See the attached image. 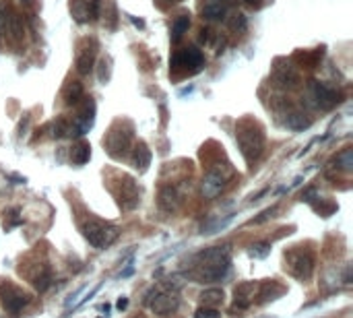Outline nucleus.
<instances>
[{
    "mask_svg": "<svg viewBox=\"0 0 353 318\" xmlns=\"http://www.w3.org/2000/svg\"><path fill=\"white\" fill-rule=\"evenodd\" d=\"M312 269H314V258L310 254H293L291 256V271L298 279H308L312 275Z\"/></svg>",
    "mask_w": 353,
    "mask_h": 318,
    "instance_id": "9",
    "label": "nucleus"
},
{
    "mask_svg": "<svg viewBox=\"0 0 353 318\" xmlns=\"http://www.w3.org/2000/svg\"><path fill=\"white\" fill-rule=\"evenodd\" d=\"M285 122H287L289 128H293V131H306V128H310V118L304 116L302 112H291Z\"/></svg>",
    "mask_w": 353,
    "mask_h": 318,
    "instance_id": "17",
    "label": "nucleus"
},
{
    "mask_svg": "<svg viewBox=\"0 0 353 318\" xmlns=\"http://www.w3.org/2000/svg\"><path fill=\"white\" fill-rule=\"evenodd\" d=\"M126 306H128V300H126V298L118 300V310H126Z\"/></svg>",
    "mask_w": 353,
    "mask_h": 318,
    "instance_id": "25",
    "label": "nucleus"
},
{
    "mask_svg": "<svg viewBox=\"0 0 353 318\" xmlns=\"http://www.w3.org/2000/svg\"><path fill=\"white\" fill-rule=\"evenodd\" d=\"M310 99L314 101L316 108H320V110H331L339 103L337 91L328 89L320 81H312L310 83Z\"/></svg>",
    "mask_w": 353,
    "mask_h": 318,
    "instance_id": "7",
    "label": "nucleus"
},
{
    "mask_svg": "<svg viewBox=\"0 0 353 318\" xmlns=\"http://www.w3.org/2000/svg\"><path fill=\"white\" fill-rule=\"evenodd\" d=\"M159 205L166 209V211H174L176 207L180 205V196L176 192V188L172 186H163L161 192H159Z\"/></svg>",
    "mask_w": 353,
    "mask_h": 318,
    "instance_id": "12",
    "label": "nucleus"
},
{
    "mask_svg": "<svg viewBox=\"0 0 353 318\" xmlns=\"http://www.w3.org/2000/svg\"><path fill=\"white\" fill-rule=\"evenodd\" d=\"M93 64H95V42H91V48H83L79 52L77 58V70L81 75H89L93 70Z\"/></svg>",
    "mask_w": 353,
    "mask_h": 318,
    "instance_id": "11",
    "label": "nucleus"
},
{
    "mask_svg": "<svg viewBox=\"0 0 353 318\" xmlns=\"http://www.w3.org/2000/svg\"><path fill=\"white\" fill-rule=\"evenodd\" d=\"M64 99L68 105H77L81 99H83V87H81V83H70L66 93H64Z\"/></svg>",
    "mask_w": 353,
    "mask_h": 318,
    "instance_id": "19",
    "label": "nucleus"
},
{
    "mask_svg": "<svg viewBox=\"0 0 353 318\" xmlns=\"http://www.w3.org/2000/svg\"><path fill=\"white\" fill-rule=\"evenodd\" d=\"M166 2H180V0H166Z\"/></svg>",
    "mask_w": 353,
    "mask_h": 318,
    "instance_id": "26",
    "label": "nucleus"
},
{
    "mask_svg": "<svg viewBox=\"0 0 353 318\" xmlns=\"http://www.w3.org/2000/svg\"><path fill=\"white\" fill-rule=\"evenodd\" d=\"M238 145H240V151L244 153V157L248 163L256 161L261 157L263 153V147H265V135L261 131V126L256 122L250 124V126H240L238 128Z\"/></svg>",
    "mask_w": 353,
    "mask_h": 318,
    "instance_id": "2",
    "label": "nucleus"
},
{
    "mask_svg": "<svg viewBox=\"0 0 353 318\" xmlns=\"http://www.w3.org/2000/svg\"><path fill=\"white\" fill-rule=\"evenodd\" d=\"M250 252H252V256L263 258V256H266V252H268V246H266V244H256V246H252V248H250Z\"/></svg>",
    "mask_w": 353,
    "mask_h": 318,
    "instance_id": "23",
    "label": "nucleus"
},
{
    "mask_svg": "<svg viewBox=\"0 0 353 318\" xmlns=\"http://www.w3.org/2000/svg\"><path fill=\"white\" fill-rule=\"evenodd\" d=\"M149 163H151V151L145 143H138L136 149H134V168L138 172H145L149 168Z\"/></svg>",
    "mask_w": 353,
    "mask_h": 318,
    "instance_id": "13",
    "label": "nucleus"
},
{
    "mask_svg": "<svg viewBox=\"0 0 353 318\" xmlns=\"http://www.w3.org/2000/svg\"><path fill=\"white\" fill-rule=\"evenodd\" d=\"M265 318H270V316H265Z\"/></svg>",
    "mask_w": 353,
    "mask_h": 318,
    "instance_id": "27",
    "label": "nucleus"
},
{
    "mask_svg": "<svg viewBox=\"0 0 353 318\" xmlns=\"http://www.w3.org/2000/svg\"><path fill=\"white\" fill-rule=\"evenodd\" d=\"M83 233L85 238L89 240L91 246H95V248H105V246H110L116 235H118V229L110 223H101V221H87L83 226Z\"/></svg>",
    "mask_w": 353,
    "mask_h": 318,
    "instance_id": "4",
    "label": "nucleus"
},
{
    "mask_svg": "<svg viewBox=\"0 0 353 318\" xmlns=\"http://www.w3.org/2000/svg\"><path fill=\"white\" fill-rule=\"evenodd\" d=\"M275 79L285 87H296L300 83L298 70L291 66V62H277L275 64Z\"/></svg>",
    "mask_w": 353,
    "mask_h": 318,
    "instance_id": "10",
    "label": "nucleus"
},
{
    "mask_svg": "<svg viewBox=\"0 0 353 318\" xmlns=\"http://www.w3.org/2000/svg\"><path fill=\"white\" fill-rule=\"evenodd\" d=\"M145 304H151L153 312H155L157 316H170L172 312H176L180 308V296H178V291L176 289L172 291V287L166 289V291H155L153 289L147 296Z\"/></svg>",
    "mask_w": 353,
    "mask_h": 318,
    "instance_id": "5",
    "label": "nucleus"
},
{
    "mask_svg": "<svg viewBox=\"0 0 353 318\" xmlns=\"http://www.w3.org/2000/svg\"><path fill=\"white\" fill-rule=\"evenodd\" d=\"M246 4L252 6V8H261L265 4V0H246Z\"/></svg>",
    "mask_w": 353,
    "mask_h": 318,
    "instance_id": "24",
    "label": "nucleus"
},
{
    "mask_svg": "<svg viewBox=\"0 0 353 318\" xmlns=\"http://www.w3.org/2000/svg\"><path fill=\"white\" fill-rule=\"evenodd\" d=\"M101 0H89V21H95L99 17Z\"/></svg>",
    "mask_w": 353,
    "mask_h": 318,
    "instance_id": "22",
    "label": "nucleus"
},
{
    "mask_svg": "<svg viewBox=\"0 0 353 318\" xmlns=\"http://www.w3.org/2000/svg\"><path fill=\"white\" fill-rule=\"evenodd\" d=\"M70 15H73L79 23L89 21V0H73V4H70Z\"/></svg>",
    "mask_w": 353,
    "mask_h": 318,
    "instance_id": "16",
    "label": "nucleus"
},
{
    "mask_svg": "<svg viewBox=\"0 0 353 318\" xmlns=\"http://www.w3.org/2000/svg\"><path fill=\"white\" fill-rule=\"evenodd\" d=\"M351 157H353V151L351 149H343L335 157V166L339 170H343V172H351V166H353V159Z\"/></svg>",
    "mask_w": 353,
    "mask_h": 318,
    "instance_id": "20",
    "label": "nucleus"
},
{
    "mask_svg": "<svg viewBox=\"0 0 353 318\" xmlns=\"http://www.w3.org/2000/svg\"><path fill=\"white\" fill-rule=\"evenodd\" d=\"M229 254L227 248H209L198 254L194 267V279L201 283H219L229 275Z\"/></svg>",
    "mask_w": 353,
    "mask_h": 318,
    "instance_id": "1",
    "label": "nucleus"
},
{
    "mask_svg": "<svg viewBox=\"0 0 353 318\" xmlns=\"http://www.w3.org/2000/svg\"><path fill=\"white\" fill-rule=\"evenodd\" d=\"M188 27H190V17H186V15L178 17L174 21V25H172V40L174 42L182 40V35L188 31Z\"/></svg>",
    "mask_w": 353,
    "mask_h": 318,
    "instance_id": "18",
    "label": "nucleus"
},
{
    "mask_svg": "<svg viewBox=\"0 0 353 318\" xmlns=\"http://www.w3.org/2000/svg\"><path fill=\"white\" fill-rule=\"evenodd\" d=\"M225 180H227V176H223L219 168L211 170V172L205 176V180H203V196H205V198H215V196L223 190Z\"/></svg>",
    "mask_w": 353,
    "mask_h": 318,
    "instance_id": "8",
    "label": "nucleus"
},
{
    "mask_svg": "<svg viewBox=\"0 0 353 318\" xmlns=\"http://www.w3.org/2000/svg\"><path fill=\"white\" fill-rule=\"evenodd\" d=\"M205 66V56L196 45H186L172 56L170 70L176 75H194Z\"/></svg>",
    "mask_w": 353,
    "mask_h": 318,
    "instance_id": "3",
    "label": "nucleus"
},
{
    "mask_svg": "<svg viewBox=\"0 0 353 318\" xmlns=\"http://www.w3.org/2000/svg\"><path fill=\"white\" fill-rule=\"evenodd\" d=\"M0 302H2L4 310L10 312V314H19L25 306L29 304V298L23 293L21 287L13 285V283H2V287H0Z\"/></svg>",
    "mask_w": 353,
    "mask_h": 318,
    "instance_id": "6",
    "label": "nucleus"
},
{
    "mask_svg": "<svg viewBox=\"0 0 353 318\" xmlns=\"http://www.w3.org/2000/svg\"><path fill=\"white\" fill-rule=\"evenodd\" d=\"M219 310H211L209 306H201L196 312H194V318H219Z\"/></svg>",
    "mask_w": 353,
    "mask_h": 318,
    "instance_id": "21",
    "label": "nucleus"
},
{
    "mask_svg": "<svg viewBox=\"0 0 353 318\" xmlns=\"http://www.w3.org/2000/svg\"><path fill=\"white\" fill-rule=\"evenodd\" d=\"M221 302H223V289L221 287H209L201 293V304L209 306V308H213V306H217Z\"/></svg>",
    "mask_w": 353,
    "mask_h": 318,
    "instance_id": "15",
    "label": "nucleus"
},
{
    "mask_svg": "<svg viewBox=\"0 0 353 318\" xmlns=\"http://www.w3.org/2000/svg\"><path fill=\"white\" fill-rule=\"evenodd\" d=\"M70 157H73V161L79 163V166L87 163L89 157H91V147H89V143H85V140H79V143L73 147V151H70Z\"/></svg>",
    "mask_w": 353,
    "mask_h": 318,
    "instance_id": "14",
    "label": "nucleus"
}]
</instances>
